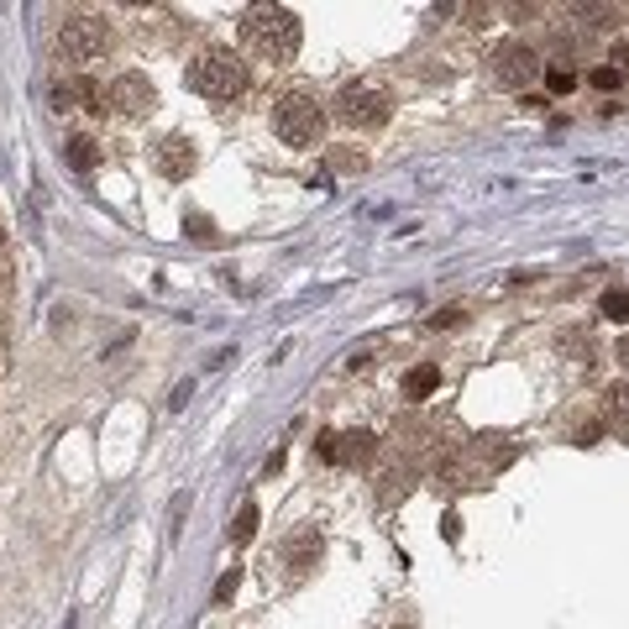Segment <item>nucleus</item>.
Segmentation results:
<instances>
[{"label": "nucleus", "mask_w": 629, "mask_h": 629, "mask_svg": "<svg viewBox=\"0 0 629 629\" xmlns=\"http://www.w3.org/2000/svg\"><path fill=\"white\" fill-rule=\"evenodd\" d=\"M335 116L356 131H377V126H388V95L377 84H346L335 95Z\"/></svg>", "instance_id": "obj_4"}, {"label": "nucleus", "mask_w": 629, "mask_h": 629, "mask_svg": "<svg viewBox=\"0 0 629 629\" xmlns=\"http://www.w3.org/2000/svg\"><path fill=\"white\" fill-rule=\"evenodd\" d=\"M189 89L205 100H236L247 89V63L236 58L231 47H210L189 63Z\"/></svg>", "instance_id": "obj_3"}, {"label": "nucleus", "mask_w": 629, "mask_h": 629, "mask_svg": "<svg viewBox=\"0 0 629 629\" xmlns=\"http://www.w3.org/2000/svg\"><path fill=\"white\" fill-rule=\"evenodd\" d=\"M603 419L619 430V436H629V383H608L603 394Z\"/></svg>", "instance_id": "obj_12"}, {"label": "nucleus", "mask_w": 629, "mask_h": 629, "mask_svg": "<svg viewBox=\"0 0 629 629\" xmlns=\"http://www.w3.org/2000/svg\"><path fill=\"white\" fill-rule=\"evenodd\" d=\"M331 168H335V173H362V168H367V158H362V152H352V147H335V152H331Z\"/></svg>", "instance_id": "obj_16"}, {"label": "nucleus", "mask_w": 629, "mask_h": 629, "mask_svg": "<svg viewBox=\"0 0 629 629\" xmlns=\"http://www.w3.org/2000/svg\"><path fill=\"white\" fill-rule=\"evenodd\" d=\"M273 131L284 147H314L325 137V105L314 100L310 89H289L273 105Z\"/></svg>", "instance_id": "obj_2"}, {"label": "nucleus", "mask_w": 629, "mask_h": 629, "mask_svg": "<svg viewBox=\"0 0 629 629\" xmlns=\"http://www.w3.org/2000/svg\"><path fill=\"white\" fill-rule=\"evenodd\" d=\"M110 47V26L100 16H68L58 26V53L63 63H95Z\"/></svg>", "instance_id": "obj_5"}, {"label": "nucleus", "mask_w": 629, "mask_h": 629, "mask_svg": "<svg viewBox=\"0 0 629 629\" xmlns=\"http://www.w3.org/2000/svg\"><path fill=\"white\" fill-rule=\"evenodd\" d=\"M603 314H608V320H629V294L624 289H608L603 294Z\"/></svg>", "instance_id": "obj_18"}, {"label": "nucleus", "mask_w": 629, "mask_h": 629, "mask_svg": "<svg viewBox=\"0 0 629 629\" xmlns=\"http://www.w3.org/2000/svg\"><path fill=\"white\" fill-rule=\"evenodd\" d=\"M314 556H320V535H314V530H299V535L289 541V572L304 577V572L314 566Z\"/></svg>", "instance_id": "obj_10"}, {"label": "nucleus", "mask_w": 629, "mask_h": 629, "mask_svg": "<svg viewBox=\"0 0 629 629\" xmlns=\"http://www.w3.org/2000/svg\"><path fill=\"white\" fill-rule=\"evenodd\" d=\"M257 524H263V509H257V503H242L236 520H231V545H247L252 535H257Z\"/></svg>", "instance_id": "obj_14"}, {"label": "nucleus", "mask_w": 629, "mask_h": 629, "mask_svg": "<svg viewBox=\"0 0 629 629\" xmlns=\"http://www.w3.org/2000/svg\"><path fill=\"white\" fill-rule=\"evenodd\" d=\"M440 388V362H415L404 373V398H430Z\"/></svg>", "instance_id": "obj_9"}, {"label": "nucleus", "mask_w": 629, "mask_h": 629, "mask_svg": "<svg viewBox=\"0 0 629 629\" xmlns=\"http://www.w3.org/2000/svg\"><path fill=\"white\" fill-rule=\"evenodd\" d=\"M105 95H110V105L121 116H152V105H158V89L147 84V74H121Z\"/></svg>", "instance_id": "obj_7"}, {"label": "nucleus", "mask_w": 629, "mask_h": 629, "mask_svg": "<svg viewBox=\"0 0 629 629\" xmlns=\"http://www.w3.org/2000/svg\"><path fill=\"white\" fill-rule=\"evenodd\" d=\"M236 587H242V566H231L226 577L215 583V603H231V598H236Z\"/></svg>", "instance_id": "obj_19"}, {"label": "nucleus", "mask_w": 629, "mask_h": 629, "mask_svg": "<svg viewBox=\"0 0 629 629\" xmlns=\"http://www.w3.org/2000/svg\"><path fill=\"white\" fill-rule=\"evenodd\" d=\"M614 356H619V362H624V367H629V335H624V341H619V346H614Z\"/></svg>", "instance_id": "obj_25"}, {"label": "nucleus", "mask_w": 629, "mask_h": 629, "mask_svg": "<svg viewBox=\"0 0 629 629\" xmlns=\"http://www.w3.org/2000/svg\"><path fill=\"white\" fill-rule=\"evenodd\" d=\"M63 158H68V168H79V173H89V168L100 163V142H95V137H68V147H63Z\"/></svg>", "instance_id": "obj_13"}, {"label": "nucleus", "mask_w": 629, "mask_h": 629, "mask_svg": "<svg viewBox=\"0 0 629 629\" xmlns=\"http://www.w3.org/2000/svg\"><path fill=\"white\" fill-rule=\"evenodd\" d=\"M314 457H320V461H341V446H335V430H320V436H314Z\"/></svg>", "instance_id": "obj_20"}, {"label": "nucleus", "mask_w": 629, "mask_h": 629, "mask_svg": "<svg viewBox=\"0 0 629 629\" xmlns=\"http://www.w3.org/2000/svg\"><path fill=\"white\" fill-rule=\"evenodd\" d=\"M440 535H446V541H461V520H457V514H446V520H440Z\"/></svg>", "instance_id": "obj_24"}, {"label": "nucleus", "mask_w": 629, "mask_h": 629, "mask_svg": "<svg viewBox=\"0 0 629 629\" xmlns=\"http://www.w3.org/2000/svg\"><path fill=\"white\" fill-rule=\"evenodd\" d=\"M0 242H5V236H0Z\"/></svg>", "instance_id": "obj_26"}, {"label": "nucleus", "mask_w": 629, "mask_h": 629, "mask_svg": "<svg viewBox=\"0 0 629 629\" xmlns=\"http://www.w3.org/2000/svg\"><path fill=\"white\" fill-rule=\"evenodd\" d=\"M299 37H304V26L289 5H252L242 16V42L268 63H289L299 53Z\"/></svg>", "instance_id": "obj_1"}, {"label": "nucleus", "mask_w": 629, "mask_h": 629, "mask_svg": "<svg viewBox=\"0 0 629 629\" xmlns=\"http://www.w3.org/2000/svg\"><path fill=\"white\" fill-rule=\"evenodd\" d=\"M493 79L503 84V89H524V84L535 79V74H545V63H541V53L530 47L524 37H509V42H499L493 47Z\"/></svg>", "instance_id": "obj_6"}, {"label": "nucleus", "mask_w": 629, "mask_h": 629, "mask_svg": "<svg viewBox=\"0 0 629 629\" xmlns=\"http://www.w3.org/2000/svg\"><path fill=\"white\" fill-rule=\"evenodd\" d=\"M430 325H436V331H440V325L451 331V325H461V310H440V314H430Z\"/></svg>", "instance_id": "obj_23"}, {"label": "nucleus", "mask_w": 629, "mask_h": 629, "mask_svg": "<svg viewBox=\"0 0 629 629\" xmlns=\"http://www.w3.org/2000/svg\"><path fill=\"white\" fill-rule=\"evenodd\" d=\"M593 84H598V89H603V95H608V89H619V84H624V79H619V74H614V68H608V63H603V68H593Z\"/></svg>", "instance_id": "obj_22"}, {"label": "nucleus", "mask_w": 629, "mask_h": 629, "mask_svg": "<svg viewBox=\"0 0 629 629\" xmlns=\"http://www.w3.org/2000/svg\"><path fill=\"white\" fill-rule=\"evenodd\" d=\"M545 84H551L556 95H572V89H577V68H572V63H545Z\"/></svg>", "instance_id": "obj_15"}, {"label": "nucleus", "mask_w": 629, "mask_h": 629, "mask_svg": "<svg viewBox=\"0 0 629 629\" xmlns=\"http://www.w3.org/2000/svg\"><path fill=\"white\" fill-rule=\"evenodd\" d=\"M184 231L194 242H205V247L215 242V221H210V215H184Z\"/></svg>", "instance_id": "obj_17"}, {"label": "nucleus", "mask_w": 629, "mask_h": 629, "mask_svg": "<svg viewBox=\"0 0 629 629\" xmlns=\"http://www.w3.org/2000/svg\"><path fill=\"white\" fill-rule=\"evenodd\" d=\"M608 68H614V74H619V79H629V47H624V42H619V47H614V53H608Z\"/></svg>", "instance_id": "obj_21"}, {"label": "nucleus", "mask_w": 629, "mask_h": 629, "mask_svg": "<svg viewBox=\"0 0 629 629\" xmlns=\"http://www.w3.org/2000/svg\"><path fill=\"white\" fill-rule=\"evenodd\" d=\"M152 163H158V173H163V179H189V173H194V163H200V152H194V142H189V137H163V142H158V152H152Z\"/></svg>", "instance_id": "obj_8"}, {"label": "nucleus", "mask_w": 629, "mask_h": 629, "mask_svg": "<svg viewBox=\"0 0 629 629\" xmlns=\"http://www.w3.org/2000/svg\"><path fill=\"white\" fill-rule=\"evenodd\" d=\"M335 446H341V461L356 467V461H373L377 436H373V430H346V436H335Z\"/></svg>", "instance_id": "obj_11"}]
</instances>
